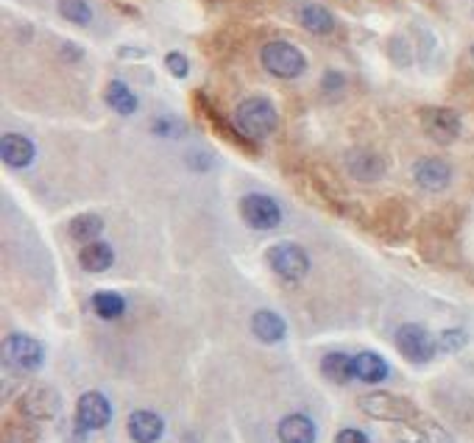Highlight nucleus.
<instances>
[{
  "mask_svg": "<svg viewBox=\"0 0 474 443\" xmlns=\"http://www.w3.org/2000/svg\"><path fill=\"white\" fill-rule=\"evenodd\" d=\"M277 123H279L277 106L262 96L245 98L235 109V129L245 139H265L268 134L277 131Z\"/></svg>",
  "mask_w": 474,
  "mask_h": 443,
  "instance_id": "nucleus-1",
  "label": "nucleus"
},
{
  "mask_svg": "<svg viewBox=\"0 0 474 443\" xmlns=\"http://www.w3.org/2000/svg\"><path fill=\"white\" fill-rule=\"evenodd\" d=\"M260 62L268 73L277 79H299L307 70L304 54L293 42H285V39H274V42L262 45Z\"/></svg>",
  "mask_w": 474,
  "mask_h": 443,
  "instance_id": "nucleus-2",
  "label": "nucleus"
},
{
  "mask_svg": "<svg viewBox=\"0 0 474 443\" xmlns=\"http://www.w3.org/2000/svg\"><path fill=\"white\" fill-rule=\"evenodd\" d=\"M268 265L282 282L293 285V282H302L310 273V256L296 243H277L268 248Z\"/></svg>",
  "mask_w": 474,
  "mask_h": 443,
  "instance_id": "nucleus-3",
  "label": "nucleus"
},
{
  "mask_svg": "<svg viewBox=\"0 0 474 443\" xmlns=\"http://www.w3.org/2000/svg\"><path fill=\"white\" fill-rule=\"evenodd\" d=\"M360 410L377 418V422H408V418L416 415V410L408 399H399V396L386 393V390L366 393L363 399H360Z\"/></svg>",
  "mask_w": 474,
  "mask_h": 443,
  "instance_id": "nucleus-4",
  "label": "nucleus"
},
{
  "mask_svg": "<svg viewBox=\"0 0 474 443\" xmlns=\"http://www.w3.org/2000/svg\"><path fill=\"white\" fill-rule=\"evenodd\" d=\"M396 348L416 365L430 363L438 352V343L419 323H404L396 330Z\"/></svg>",
  "mask_w": 474,
  "mask_h": 443,
  "instance_id": "nucleus-5",
  "label": "nucleus"
},
{
  "mask_svg": "<svg viewBox=\"0 0 474 443\" xmlns=\"http://www.w3.org/2000/svg\"><path fill=\"white\" fill-rule=\"evenodd\" d=\"M4 360L6 365H12L14 371H22V374H31L37 371L45 360V348L39 340L29 338V335H9L4 340Z\"/></svg>",
  "mask_w": 474,
  "mask_h": 443,
  "instance_id": "nucleus-6",
  "label": "nucleus"
},
{
  "mask_svg": "<svg viewBox=\"0 0 474 443\" xmlns=\"http://www.w3.org/2000/svg\"><path fill=\"white\" fill-rule=\"evenodd\" d=\"M421 126L424 134L438 146H449L461 137V118L458 112L446 109V106H427L421 109Z\"/></svg>",
  "mask_w": 474,
  "mask_h": 443,
  "instance_id": "nucleus-7",
  "label": "nucleus"
},
{
  "mask_svg": "<svg viewBox=\"0 0 474 443\" xmlns=\"http://www.w3.org/2000/svg\"><path fill=\"white\" fill-rule=\"evenodd\" d=\"M240 215L243 221L257 229V231H268V229H277L282 223V209L279 204L270 198V196H262V193H248L243 201H240Z\"/></svg>",
  "mask_w": 474,
  "mask_h": 443,
  "instance_id": "nucleus-8",
  "label": "nucleus"
},
{
  "mask_svg": "<svg viewBox=\"0 0 474 443\" xmlns=\"http://www.w3.org/2000/svg\"><path fill=\"white\" fill-rule=\"evenodd\" d=\"M112 422V405L104 393L98 390H87L79 405H76V424L84 432H93V430H104Z\"/></svg>",
  "mask_w": 474,
  "mask_h": 443,
  "instance_id": "nucleus-9",
  "label": "nucleus"
},
{
  "mask_svg": "<svg viewBox=\"0 0 474 443\" xmlns=\"http://www.w3.org/2000/svg\"><path fill=\"white\" fill-rule=\"evenodd\" d=\"M413 179L421 190H430V193H441L449 188V181H453V168L446 165L444 159L438 156H427L419 159L416 168H413Z\"/></svg>",
  "mask_w": 474,
  "mask_h": 443,
  "instance_id": "nucleus-10",
  "label": "nucleus"
},
{
  "mask_svg": "<svg viewBox=\"0 0 474 443\" xmlns=\"http://www.w3.org/2000/svg\"><path fill=\"white\" fill-rule=\"evenodd\" d=\"M20 413L26 418H54L59 413V393L54 388H29L20 399Z\"/></svg>",
  "mask_w": 474,
  "mask_h": 443,
  "instance_id": "nucleus-11",
  "label": "nucleus"
},
{
  "mask_svg": "<svg viewBox=\"0 0 474 443\" xmlns=\"http://www.w3.org/2000/svg\"><path fill=\"white\" fill-rule=\"evenodd\" d=\"M165 432V422L151 410H137L129 415V435L134 443H156Z\"/></svg>",
  "mask_w": 474,
  "mask_h": 443,
  "instance_id": "nucleus-12",
  "label": "nucleus"
},
{
  "mask_svg": "<svg viewBox=\"0 0 474 443\" xmlns=\"http://www.w3.org/2000/svg\"><path fill=\"white\" fill-rule=\"evenodd\" d=\"M346 168H349L352 179H357V181H377L382 173H386V162L369 148H354L346 156Z\"/></svg>",
  "mask_w": 474,
  "mask_h": 443,
  "instance_id": "nucleus-13",
  "label": "nucleus"
},
{
  "mask_svg": "<svg viewBox=\"0 0 474 443\" xmlns=\"http://www.w3.org/2000/svg\"><path fill=\"white\" fill-rule=\"evenodd\" d=\"M0 154H4V162L9 168H29L34 156H37V148L29 137L22 134H4V143H0Z\"/></svg>",
  "mask_w": 474,
  "mask_h": 443,
  "instance_id": "nucleus-14",
  "label": "nucleus"
},
{
  "mask_svg": "<svg viewBox=\"0 0 474 443\" xmlns=\"http://www.w3.org/2000/svg\"><path fill=\"white\" fill-rule=\"evenodd\" d=\"M277 435L282 443H315V424L310 422L307 415L302 413H293V415H285L279 427H277Z\"/></svg>",
  "mask_w": 474,
  "mask_h": 443,
  "instance_id": "nucleus-15",
  "label": "nucleus"
},
{
  "mask_svg": "<svg viewBox=\"0 0 474 443\" xmlns=\"http://www.w3.org/2000/svg\"><path fill=\"white\" fill-rule=\"evenodd\" d=\"M112 263H115V251H112L109 243L93 240L79 251V265L89 273H104L112 268Z\"/></svg>",
  "mask_w": 474,
  "mask_h": 443,
  "instance_id": "nucleus-16",
  "label": "nucleus"
},
{
  "mask_svg": "<svg viewBox=\"0 0 474 443\" xmlns=\"http://www.w3.org/2000/svg\"><path fill=\"white\" fill-rule=\"evenodd\" d=\"M352 365H354V380H360V382L374 385V382H382L388 377V363L382 360L379 355H374V352L354 355Z\"/></svg>",
  "mask_w": 474,
  "mask_h": 443,
  "instance_id": "nucleus-17",
  "label": "nucleus"
},
{
  "mask_svg": "<svg viewBox=\"0 0 474 443\" xmlns=\"http://www.w3.org/2000/svg\"><path fill=\"white\" fill-rule=\"evenodd\" d=\"M299 22L315 37H327L335 31V17L327 6H319V4H304L302 12H299Z\"/></svg>",
  "mask_w": 474,
  "mask_h": 443,
  "instance_id": "nucleus-18",
  "label": "nucleus"
},
{
  "mask_svg": "<svg viewBox=\"0 0 474 443\" xmlns=\"http://www.w3.org/2000/svg\"><path fill=\"white\" fill-rule=\"evenodd\" d=\"M252 332L262 340V343H279L287 332V326L285 321L277 315V313H270V310H260L254 313L252 318Z\"/></svg>",
  "mask_w": 474,
  "mask_h": 443,
  "instance_id": "nucleus-19",
  "label": "nucleus"
},
{
  "mask_svg": "<svg viewBox=\"0 0 474 443\" xmlns=\"http://www.w3.org/2000/svg\"><path fill=\"white\" fill-rule=\"evenodd\" d=\"M354 357L344 355V352H332L324 357L321 363V371H324V377L329 382H337V385H346L349 380H354V365H352Z\"/></svg>",
  "mask_w": 474,
  "mask_h": 443,
  "instance_id": "nucleus-20",
  "label": "nucleus"
},
{
  "mask_svg": "<svg viewBox=\"0 0 474 443\" xmlns=\"http://www.w3.org/2000/svg\"><path fill=\"white\" fill-rule=\"evenodd\" d=\"M67 231H71V238L79 240V243H93L101 231H104V221L101 215H93V213H84V215H76L71 221V226H67Z\"/></svg>",
  "mask_w": 474,
  "mask_h": 443,
  "instance_id": "nucleus-21",
  "label": "nucleus"
},
{
  "mask_svg": "<svg viewBox=\"0 0 474 443\" xmlns=\"http://www.w3.org/2000/svg\"><path fill=\"white\" fill-rule=\"evenodd\" d=\"M106 104L115 109L118 114H123V118H129V114L137 112V96L123 84V81H112L106 87Z\"/></svg>",
  "mask_w": 474,
  "mask_h": 443,
  "instance_id": "nucleus-22",
  "label": "nucleus"
},
{
  "mask_svg": "<svg viewBox=\"0 0 474 443\" xmlns=\"http://www.w3.org/2000/svg\"><path fill=\"white\" fill-rule=\"evenodd\" d=\"M93 310L104 321H115V318H121L126 313V298L121 293L101 290V293L93 296Z\"/></svg>",
  "mask_w": 474,
  "mask_h": 443,
  "instance_id": "nucleus-23",
  "label": "nucleus"
},
{
  "mask_svg": "<svg viewBox=\"0 0 474 443\" xmlns=\"http://www.w3.org/2000/svg\"><path fill=\"white\" fill-rule=\"evenodd\" d=\"M31 422L34 418H26V422H9L4 430V443H34L39 438V430Z\"/></svg>",
  "mask_w": 474,
  "mask_h": 443,
  "instance_id": "nucleus-24",
  "label": "nucleus"
},
{
  "mask_svg": "<svg viewBox=\"0 0 474 443\" xmlns=\"http://www.w3.org/2000/svg\"><path fill=\"white\" fill-rule=\"evenodd\" d=\"M59 14L64 20L76 22V26H87L93 20V9H89L84 0H59Z\"/></svg>",
  "mask_w": 474,
  "mask_h": 443,
  "instance_id": "nucleus-25",
  "label": "nucleus"
},
{
  "mask_svg": "<svg viewBox=\"0 0 474 443\" xmlns=\"http://www.w3.org/2000/svg\"><path fill=\"white\" fill-rule=\"evenodd\" d=\"M466 346V332L463 330H446V332H441V338H438V348L441 352H461V348Z\"/></svg>",
  "mask_w": 474,
  "mask_h": 443,
  "instance_id": "nucleus-26",
  "label": "nucleus"
},
{
  "mask_svg": "<svg viewBox=\"0 0 474 443\" xmlns=\"http://www.w3.org/2000/svg\"><path fill=\"white\" fill-rule=\"evenodd\" d=\"M165 67L170 70V76H176V79H185V76L190 73V62H187V56H185V54H179V51H170V54L165 56Z\"/></svg>",
  "mask_w": 474,
  "mask_h": 443,
  "instance_id": "nucleus-27",
  "label": "nucleus"
},
{
  "mask_svg": "<svg viewBox=\"0 0 474 443\" xmlns=\"http://www.w3.org/2000/svg\"><path fill=\"white\" fill-rule=\"evenodd\" d=\"M335 443H371L369 435H363L360 430H341L335 435Z\"/></svg>",
  "mask_w": 474,
  "mask_h": 443,
  "instance_id": "nucleus-28",
  "label": "nucleus"
},
{
  "mask_svg": "<svg viewBox=\"0 0 474 443\" xmlns=\"http://www.w3.org/2000/svg\"><path fill=\"white\" fill-rule=\"evenodd\" d=\"M471 56H474V45H471Z\"/></svg>",
  "mask_w": 474,
  "mask_h": 443,
  "instance_id": "nucleus-29",
  "label": "nucleus"
}]
</instances>
